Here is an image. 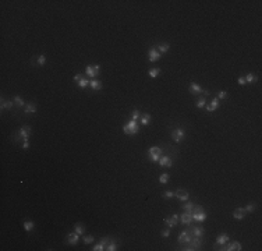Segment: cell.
<instances>
[{
    "label": "cell",
    "mask_w": 262,
    "mask_h": 251,
    "mask_svg": "<svg viewBox=\"0 0 262 251\" xmlns=\"http://www.w3.org/2000/svg\"><path fill=\"white\" fill-rule=\"evenodd\" d=\"M123 131H124V134H127V135H135V134L139 131V126L135 120L130 119L124 126H123Z\"/></svg>",
    "instance_id": "6da1fadb"
},
{
    "label": "cell",
    "mask_w": 262,
    "mask_h": 251,
    "mask_svg": "<svg viewBox=\"0 0 262 251\" xmlns=\"http://www.w3.org/2000/svg\"><path fill=\"white\" fill-rule=\"evenodd\" d=\"M191 215H192V220H197V222H203L206 219V212L201 205H194Z\"/></svg>",
    "instance_id": "7a4b0ae2"
},
{
    "label": "cell",
    "mask_w": 262,
    "mask_h": 251,
    "mask_svg": "<svg viewBox=\"0 0 262 251\" xmlns=\"http://www.w3.org/2000/svg\"><path fill=\"white\" fill-rule=\"evenodd\" d=\"M199 247H201V237H194V236H192V239L190 240V243H187L181 250H184V251H194V250H199Z\"/></svg>",
    "instance_id": "3957f363"
},
{
    "label": "cell",
    "mask_w": 262,
    "mask_h": 251,
    "mask_svg": "<svg viewBox=\"0 0 262 251\" xmlns=\"http://www.w3.org/2000/svg\"><path fill=\"white\" fill-rule=\"evenodd\" d=\"M160 156H162V148L151 147L149 149H148V159H149L151 162H159Z\"/></svg>",
    "instance_id": "277c9868"
},
{
    "label": "cell",
    "mask_w": 262,
    "mask_h": 251,
    "mask_svg": "<svg viewBox=\"0 0 262 251\" xmlns=\"http://www.w3.org/2000/svg\"><path fill=\"white\" fill-rule=\"evenodd\" d=\"M85 73H86V75L88 77H91V78H96L98 75H99V73H100V66L99 64H95V66H86L85 67Z\"/></svg>",
    "instance_id": "5b68a950"
},
{
    "label": "cell",
    "mask_w": 262,
    "mask_h": 251,
    "mask_svg": "<svg viewBox=\"0 0 262 251\" xmlns=\"http://www.w3.org/2000/svg\"><path fill=\"white\" fill-rule=\"evenodd\" d=\"M172 137H173V139L176 141V144H178V142H181L184 139V137H186V131H184L181 127H177L176 130L172 131Z\"/></svg>",
    "instance_id": "8992f818"
},
{
    "label": "cell",
    "mask_w": 262,
    "mask_h": 251,
    "mask_svg": "<svg viewBox=\"0 0 262 251\" xmlns=\"http://www.w3.org/2000/svg\"><path fill=\"white\" fill-rule=\"evenodd\" d=\"M18 135L21 141H29V137H31V127L28 126H24V127L20 128L18 131Z\"/></svg>",
    "instance_id": "52a82bcc"
},
{
    "label": "cell",
    "mask_w": 262,
    "mask_h": 251,
    "mask_svg": "<svg viewBox=\"0 0 262 251\" xmlns=\"http://www.w3.org/2000/svg\"><path fill=\"white\" fill-rule=\"evenodd\" d=\"M178 219H180L181 225H187V226H190V225L192 223V215H191V212L184 211L181 215H178Z\"/></svg>",
    "instance_id": "ba28073f"
},
{
    "label": "cell",
    "mask_w": 262,
    "mask_h": 251,
    "mask_svg": "<svg viewBox=\"0 0 262 251\" xmlns=\"http://www.w3.org/2000/svg\"><path fill=\"white\" fill-rule=\"evenodd\" d=\"M160 57H162V55L156 50V47H151V49L148 50V60H149V61L155 63V61H158Z\"/></svg>",
    "instance_id": "9c48e42d"
},
{
    "label": "cell",
    "mask_w": 262,
    "mask_h": 251,
    "mask_svg": "<svg viewBox=\"0 0 262 251\" xmlns=\"http://www.w3.org/2000/svg\"><path fill=\"white\" fill-rule=\"evenodd\" d=\"M78 240H80V234L77 233V231H70L68 234H67V243H68L70 245H77Z\"/></svg>",
    "instance_id": "30bf717a"
},
{
    "label": "cell",
    "mask_w": 262,
    "mask_h": 251,
    "mask_svg": "<svg viewBox=\"0 0 262 251\" xmlns=\"http://www.w3.org/2000/svg\"><path fill=\"white\" fill-rule=\"evenodd\" d=\"M109 240H110V237H103L102 240H100L98 244L94 245V248H92V251H103L106 250V245H107Z\"/></svg>",
    "instance_id": "8fae6325"
},
{
    "label": "cell",
    "mask_w": 262,
    "mask_h": 251,
    "mask_svg": "<svg viewBox=\"0 0 262 251\" xmlns=\"http://www.w3.org/2000/svg\"><path fill=\"white\" fill-rule=\"evenodd\" d=\"M172 165H173V161L170 156H167V155L160 156V159H159V166L160 167H172Z\"/></svg>",
    "instance_id": "7c38bea8"
},
{
    "label": "cell",
    "mask_w": 262,
    "mask_h": 251,
    "mask_svg": "<svg viewBox=\"0 0 262 251\" xmlns=\"http://www.w3.org/2000/svg\"><path fill=\"white\" fill-rule=\"evenodd\" d=\"M190 240H191V233H190L188 230H183L180 234H178V243L180 244H187V243H190Z\"/></svg>",
    "instance_id": "4fadbf2b"
},
{
    "label": "cell",
    "mask_w": 262,
    "mask_h": 251,
    "mask_svg": "<svg viewBox=\"0 0 262 251\" xmlns=\"http://www.w3.org/2000/svg\"><path fill=\"white\" fill-rule=\"evenodd\" d=\"M227 241H230V236H229L227 233H220L219 236L216 237V244L215 245H220V247H222V245L226 244Z\"/></svg>",
    "instance_id": "5bb4252c"
},
{
    "label": "cell",
    "mask_w": 262,
    "mask_h": 251,
    "mask_svg": "<svg viewBox=\"0 0 262 251\" xmlns=\"http://www.w3.org/2000/svg\"><path fill=\"white\" fill-rule=\"evenodd\" d=\"M174 197L178 198L181 202H186V201H188L190 195H188V192H187L186 190H177V191H174Z\"/></svg>",
    "instance_id": "9a60e30c"
},
{
    "label": "cell",
    "mask_w": 262,
    "mask_h": 251,
    "mask_svg": "<svg viewBox=\"0 0 262 251\" xmlns=\"http://www.w3.org/2000/svg\"><path fill=\"white\" fill-rule=\"evenodd\" d=\"M178 222V215L177 214H173L172 218H164V223H166L169 227H174Z\"/></svg>",
    "instance_id": "2e32d148"
},
{
    "label": "cell",
    "mask_w": 262,
    "mask_h": 251,
    "mask_svg": "<svg viewBox=\"0 0 262 251\" xmlns=\"http://www.w3.org/2000/svg\"><path fill=\"white\" fill-rule=\"evenodd\" d=\"M89 88L95 92L100 91V89H102V82H100L99 80H96V78H92V80H89Z\"/></svg>",
    "instance_id": "e0dca14e"
},
{
    "label": "cell",
    "mask_w": 262,
    "mask_h": 251,
    "mask_svg": "<svg viewBox=\"0 0 262 251\" xmlns=\"http://www.w3.org/2000/svg\"><path fill=\"white\" fill-rule=\"evenodd\" d=\"M217 108H219V99H217V98H213V99L211 100V103L205 106V109H206V110L209 112V113H212V112H215V110H216Z\"/></svg>",
    "instance_id": "ac0fdd59"
},
{
    "label": "cell",
    "mask_w": 262,
    "mask_h": 251,
    "mask_svg": "<svg viewBox=\"0 0 262 251\" xmlns=\"http://www.w3.org/2000/svg\"><path fill=\"white\" fill-rule=\"evenodd\" d=\"M245 214H247V212L244 211V208H237V209H234V212H233V218L236 220H242L245 218Z\"/></svg>",
    "instance_id": "d6986e66"
},
{
    "label": "cell",
    "mask_w": 262,
    "mask_h": 251,
    "mask_svg": "<svg viewBox=\"0 0 262 251\" xmlns=\"http://www.w3.org/2000/svg\"><path fill=\"white\" fill-rule=\"evenodd\" d=\"M190 233H191L194 237H202L203 234H205V229L201 227V226H198V227L195 226V227L191 229V231H190Z\"/></svg>",
    "instance_id": "ffe728a7"
},
{
    "label": "cell",
    "mask_w": 262,
    "mask_h": 251,
    "mask_svg": "<svg viewBox=\"0 0 262 251\" xmlns=\"http://www.w3.org/2000/svg\"><path fill=\"white\" fill-rule=\"evenodd\" d=\"M24 113L25 114L36 113V105H35V103H27V105L24 106Z\"/></svg>",
    "instance_id": "44dd1931"
},
{
    "label": "cell",
    "mask_w": 262,
    "mask_h": 251,
    "mask_svg": "<svg viewBox=\"0 0 262 251\" xmlns=\"http://www.w3.org/2000/svg\"><path fill=\"white\" fill-rule=\"evenodd\" d=\"M188 91L191 92V94L197 95V94H201V92H202V88H201L197 82H191V84H190V86H188Z\"/></svg>",
    "instance_id": "7402d4cb"
},
{
    "label": "cell",
    "mask_w": 262,
    "mask_h": 251,
    "mask_svg": "<svg viewBox=\"0 0 262 251\" xmlns=\"http://www.w3.org/2000/svg\"><path fill=\"white\" fill-rule=\"evenodd\" d=\"M0 109H2V110H4V109H8V110H10V109H13V106H14V102H11V100H6L4 98H2V100H0Z\"/></svg>",
    "instance_id": "603a6c76"
},
{
    "label": "cell",
    "mask_w": 262,
    "mask_h": 251,
    "mask_svg": "<svg viewBox=\"0 0 262 251\" xmlns=\"http://www.w3.org/2000/svg\"><path fill=\"white\" fill-rule=\"evenodd\" d=\"M156 47V50H158L160 55H163V53H167L169 52V49H170V45L169 43H159L158 46H155Z\"/></svg>",
    "instance_id": "cb8c5ba5"
},
{
    "label": "cell",
    "mask_w": 262,
    "mask_h": 251,
    "mask_svg": "<svg viewBox=\"0 0 262 251\" xmlns=\"http://www.w3.org/2000/svg\"><path fill=\"white\" fill-rule=\"evenodd\" d=\"M74 230L77 231L80 236H84V233H85V226H84V223H81V222H77L74 225Z\"/></svg>",
    "instance_id": "d4e9b609"
},
{
    "label": "cell",
    "mask_w": 262,
    "mask_h": 251,
    "mask_svg": "<svg viewBox=\"0 0 262 251\" xmlns=\"http://www.w3.org/2000/svg\"><path fill=\"white\" fill-rule=\"evenodd\" d=\"M151 121V114L149 113H142L141 117H139V123L141 126H148V123Z\"/></svg>",
    "instance_id": "484cf974"
},
{
    "label": "cell",
    "mask_w": 262,
    "mask_h": 251,
    "mask_svg": "<svg viewBox=\"0 0 262 251\" xmlns=\"http://www.w3.org/2000/svg\"><path fill=\"white\" fill-rule=\"evenodd\" d=\"M244 80H245V82H247V84H254V82L258 81V77H256L255 74H252V73H248V74L244 77Z\"/></svg>",
    "instance_id": "4316f807"
},
{
    "label": "cell",
    "mask_w": 262,
    "mask_h": 251,
    "mask_svg": "<svg viewBox=\"0 0 262 251\" xmlns=\"http://www.w3.org/2000/svg\"><path fill=\"white\" fill-rule=\"evenodd\" d=\"M159 74H160V68H158V67H152V68H149V71H148V75H149L151 78H156Z\"/></svg>",
    "instance_id": "83f0119b"
},
{
    "label": "cell",
    "mask_w": 262,
    "mask_h": 251,
    "mask_svg": "<svg viewBox=\"0 0 262 251\" xmlns=\"http://www.w3.org/2000/svg\"><path fill=\"white\" fill-rule=\"evenodd\" d=\"M22 226H24V230L25 231H32L33 227H35V223H33L32 220H25Z\"/></svg>",
    "instance_id": "f1b7e54d"
},
{
    "label": "cell",
    "mask_w": 262,
    "mask_h": 251,
    "mask_svg": "<svg viewBox=\"0 0 262 251\" xmlns=\"http://www.w3.org/2000/svg\"><path fill=\"white\" fill-rule=\"evenodd\" d=\"M106 250L107 251H116L117 250V243L114 241L113 239H110L107 243V245H106Z\"/></svg>",
    "instance_id": "f546056e"
},
{
    "label": "cell",
    "mask_w": 262,
    "mask_h": 251,
    "mask_svg": "<svg viewBox=\"0 0 262 251\" xmlns=\"http://www.w3.org/2000/svg\"><path fill=\"white\" fill-rule=\"evenodd\" d=\"M195 106L197 108H205L206 106V99H205V96H201V98H198L197 100H195Z\"/></svg>",
    "instance_id": "4dcf8cb0"
},
{
    "label": "cell",
    "mask_w": 262,
    "mask_h": 251,
    "mask_svg": "<svg viewBox=\"0 0 262 251\" xmlns=\"http://www.w3.org/2000/svg\"><path fill=\"white\" fill-rule=\"evenodd\" d=\"M77 84H78V86H80L81 89H84V88H86V86H89V80H86L85 77H82Z\"/></svg>",
    "instance_id": "1f68e13d"
},
{
    "label": "cell",
    "mask_w": 262,
    "mask_h": 251,
    "mask_svg": "<svg viewBox=\"0 0 262 251\" xmlns=\"http://www.w3.org/2000/svg\"><path fill=\"white\" fill-rule=\"evenodd\" d=\"M14 103H15L17 106H20V108H22V106L27 105V103L24 102V99H22L21 96H18V95H15V96H14Z\"/></svg>",
    "instance_id": "d6a6232c"
},
{
    "label": "cell",
    "mask_w": 262,
    "mask_h": 251,
    "mask_svg": "<svg viewBox=\"0 0 262 251\" xmlns=\"http://www.w3.org/2000/svg\"><path fill=\"white\" fill-rule=\"evenodd\" d=\"M255 208H256L255 202H250V204H247V205H245L244 211L247 212V214H251V212H254V211H255Z\"/></svg>",
    "instance_id": "836d02e7"
},
{
    "label": "cell",
    "mask_w": 262,
    "mask_h": 251,
    "mask_svg": "<svg viewBox=\"0 0 262 251\" xmlns=\"http://www.w3.org/2000/svg\"><path fill=\"white\" fill-rule=\"evenodd\" d=\"M187 204H184L183 205V211H187V212H191L192 211V208H194V205L195 204L194 202H191V201H186Z\"/></svg>",
    "instance_id": "e575fe53"
},
{
    "label": "cell",
    "mask_w": 262,
    "mask_h": 251,
    "mask_svg": "<svg viewBox=\"0 0 262 251\" xmlns=\"http://www.w3.org/2000/svg\"><path fill=\"white\" fill-rule=\"evenodd\" d=\"M82 240H84V243H85V244H91V243L95 240V237L92 236V234H84Z\"/></svg>",
    "instance_id": "d590c367"
},
{
    "label": "cell",
    "mask_w": 262,
    "mask_h": 251,
    "mask_svg": "<svg viewBox=\"0 0 262 251\" xmlns=\"http://www.w3.org/2000/svg\"><path fill=\"white\" fill-rule=\"evenodd\" d=\"M170 176L167 174V173H163V174H160V177H159V183L160 184H166L167 181H169Z\"/></svg>",
    "instance_id": "8d00e7d4"
},
{
    "label": "cell",
    "mask_w": 262,
    "mask_h": 251,
    "mask_svg": "<svg viewBox=\"0 0 262 251\" xmlns=\"http://www.w3.org/2000/svg\"><path fill=\"white\" fill-rule=\"evenodd\" d=\"M139 117H141V112H139L138 109H134V110L131 112V119L135 120V121H137V120H138Z\"/></svg>",
    "instance_id": "74e56055"
},
{
    "label": "cell",
    "mask_w": 262,
    "mask_h": 251,
    "mask_svg": "<svg viewBox=\"0 0 262 251\" xmlns=\"http://www.w3.org/2000/svg\"><path fill=\"white\" fill-rule=\"evenodd\" d=\"M241 244L240 241H231V251H240L241 250Z\"/></svg>",
    "instance_id": "f35d334b"
},
{
    "label": "cell",
    "mask_w": 262,
    "mask_h": 251,
    "mask_svg": "<svg viewBox=\"0 0 262 251\" xmlns=\"http://www.w3.org/2000/svg\"><path fill=\"white\" fill-rule=\"evenodd\" d=\"M36 61H38L39 66H43V64L46 63V56H45V55H39L38 57H36Z\"/></svg>",
    "instance_id": "ab89813d"
},
{
    "label": "cell",
    "mask_w": 262,
    "mask_h": 251,
    "mask_svg": "<svg viewBox=\"0 0 262 251\" xmlns=\"http://www.w3.org/2000/svg\"><path fill=\"white\" fill-rule=\"evenodd\" d=\"M162 197H163V198H173V197H174V191L167 190V191H164L163 194H162Z\"/></svg>",
    "instance_id": "60d3db41"
},
{
    "label": "cell",
    "mask_w": 262,
    "mask_h": 251,
    "mask_svg": "<svg viewBox=\"0 0 262 251\" xmlns=\"http://www.w3.org/2000/svg\"><path fill=\"white\" fill-rule=\"evenodd\" d=\"M226 96H227V92H226V91H219V94H217L216 98H217L219 100H222V99H225Z\"/></svg>",
    "instance_id": "b9f144b4"
},
{
    "label": "cell",
    "mask_w": 262,
    "mask_h": 251,
    "mask_svg": "<svg viewBox=\"0 0 262 251\" xmlns=\"http://www.w3.org/2000/svg\"><path fill=\"white\" fill-rule=\"evenodd\" d=\"M160 234H162V237H164V239H166V237H169L170 236V227L169 229H163V230L160 231Z\"/></svg>",
    "instance_id": "7bdbcfd3"
},
{
    "label": "cell",
    "mask_w": 262,
    "mask_h": 251,
    "mask_svg": "<svg viewBox=\"0 0 262 251\" xmlns=\"http://www.w3.org/2000/svg\"><path fill=\"white\" fill-rule=\"evenodd\" d=\"M82 77H84L82 74H75L74 77H72V80H74L75 82H78V81H80V80H81V78H82Z\"/></svg>",
    "instance_id": "ee69618b"
},
{
    "label": "cell",
    "mask_w": 262,
    "mask_h": 251,
    "mask_svg": "<svg viewBox=\"0 0 262 251\" xmlns=\"http://www.w3.org/2000/svg\"><path fill=\"white\" fill-rule=\"evenodd\" d=\"M22 149H28L29 148V141H22Z\"/></svg>",
    "instance_id": "f6af8a7d"
},
{
    "label": "cell",
    "mask_w": 262,
    "mask_h": 251,
    "mask_svg": "<svg viewBox=\"0 0 262 251\" xmlns=\"http://www.w3.org/2000/svg\"><path fill=\"white\" fill-rule=\"evenodd\" d=\"M237 82L240 84V85H245V80H244V77H238V80H237Z\"/></svg>",
    "instance_id": "bcb514c9"
},
{
    "label": "cell",
    "mask_w": 262,
    "mask_h": 251,
    "mask_svg": "<svg viewBox=\"0 0 262 251\" xmlns=\"http://www.w3.org/2000/svg\"><path fill=\"white\" fill-rule=\"evenodd\" d=\"M202 94H203V96H206V95H209V91H203L202 89Z\"/></svg>",
    "instance_id": "7dc6e473"
}]
</instances>
